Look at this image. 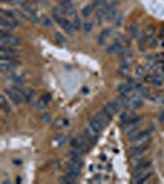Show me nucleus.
<instances>
[{"instance_id": "nucleus-1", "label": "nucleus", "mask_w": 164, "mask_h": 184, "mask_svg": "<svg viewBox=\"0 0 164 184\" xmlns=\"http://www.w3.org/2000/svg\"><path fill=\"white\" fill-rule=\"evenodd\" d=\"M152 174V171L149 166H143L136 168L133 173V183H143L148 179Z\"/></svg>"}, {"instance_id": "nucleus-2", "label": "nucleus", "mask_w": 164, "mask_h": 184, "mask_svg": "<svg viewBox=\"0 0 164 184\" xmlns=\"http://www.w3.org/2000/svg\"><path fill=\"white\" fill-rule=\"evenodd\" d=\"M21 43V41L14 37L11 34H6V36H1L0 37V44L1 47H8V48H15L16 45H19Z\"/></svg>"}, {"instance_id": "nucleus-3", "label": "nucleus", "mask_w": 164, "mask_h": 184, "mask_svg": "<svg viewBox=\"0 0 164 184\" xmlns=\"http://www.w3.org/2000/svg\"><path fill=\"white\" fill-rule=\"evenodd\" d=\"M149 140H150V134L148 131H141L137 138L131 140V144L132 146H142V145H147Z\"/></svg>"}, {"instance_id": "nucleus-4", "label": "nucleus", "mask_w": 164, "mask_h": 184, "mask_svg": "<svg viewBox=\"0 0 164 184\" xmlns=\"http://www.w3.org/2000/svg\"><path fill=\"white\" fill-rule=\"evenodd\" d=\"M17 65V61H15L13 58L11 59H3L0 60V70L3 72H8V71L14 70Z\"/></svg>"}, {"instance_id": "nucleus-5", "label": "nucleus", "mask_w": 164, "mask_h": 184, "mask_svg": "<svg viewBox=\"0 0 164 184\" xmlns=\"http://www.w3.org/2000/svg\"><path fill=\"white\" fill-rule=\"evenodd\" d=\"M143 106V99L141 98L139 96H134V95H131L128 97V102L126 104L125 108L127 109H134V108H139Z\"/></svg>"}, {"instance_id": "nucleus-6", "label": "nucleus", "mask_w": 164, "mask_h": 184, "mask_svg": "<svg viewBox=\"0 0 164 184\" xmlns=\"http://www.w3.org/2000/svg\"><path fill=\"white\" fill-rule=\"evenodd\" d=\"M89 144L87 138H83V136H76L74 141H73V147H76L79 150H82L83 152H87L89 150Z\"/></svg>"}, {"instance_id": "nucleus-7", "label": "nucleus", "mask_w": 164, "mask_h": 184, "mask_svg": "<svg viewBox=\"0 0 164 184\" xmlns=\"http://www.w3.org/2000/svg\"><path fill=\"white\" fill-rule=\"evenodd\" d=\"M147 151H148V147L146 145H142V146H132L131 150L128 151V154H130V156L132 158H138V157H142Z\"/></svg>"}, {"instance_id": "nucleus-8", "label": "nucleus", "mask_w": 164, "mask_h": 184, "mask_svg": "<svg viewBox=\"0 0 164 184\" xmlns=\"http://www.w3.org/2000/svg\"><path fill=\"white\" fill-rule=\"evenodd\" d=\"M139 123H141V119H139V118H134L133 120H131V122H128V123L123 124V130H125V133L128 135L130 133L134 131L136 129H138Z\"/></svg>"}, {"instance_id": "nucleus-9", "label": "nucleus", "mask_w": 164, "mask_h": 184, "mask_svg": "<svg viewBox=\"0 0 164 184\" xmlns=\"http://www.w3.org/2000/svg\"><path fill=\"white\" fill-rule=\"evenodd\" d=\"M17 50L14 49V48H8V47H1L0 49V57L3 59H11L15 55H17Z\"/></svg>"}, {"instance_id": "nucleus-10", "label": "nucleus", "mask_w": 164, "mask_h": 184, "mask_svg": "<svg viewBox=\"0 0 164 184\" xmlns=\"http://www.w3.org/2000/svg\"><path fill=\"white\" fill-rule=\"evenodd\" d=\"M119 108H120V103L117 102V101H116V102H110V103L105 104L104 112L107 114L109 117H112L114 114L119 111Z\"/></svg>"}, {"instance_id": "nucleus-11", "label": "nucleus", "mask_w": 164, "mask_h": 184, "mask_svg": "<svg viewBox=\"0 0 164 184\" xmlns=\"http://www.w3.org/2000/svg\"><path fill=\"white\" fill-rule=\"evenodd\" d=\"M98 133L99 131H96L94 128H91L89 125V127L85 129V138L88 139V141L90 142V144H95L96 142V140H98Z\"/></svg>"}, {"instance_id": "nucleus-12", "label": "nucleus", "mask_w": 164, "mask_h": 184, "mask_svg": "<svg viewBox=\"0 0 164 184\" xmlns=\"http://www.w3.org/2000/svg\"><path fill=\"white\" fill-rule=\"evenodd\" d=\"M117 90H119L120 95H125V96H128V97H130V96L132 95L133 85L130 84V82H127V84H121Z\"/></svg>"}, {"instance_id": "nucleus-13", "label": "nucleus", "mask_w": 164, "mask_h": 184, "mask_svg": "<svg viewBox=\"0 0 164 184\" xmlns=\"http://www.w3.org/2000/svg\"><path fill=\"white\" fill-rule=\"evenodd\" d=\"M22 13H24V15L26 16V18H27V20H31L32 22H37V16H36L35 11H33V9L31 8L30 5H27V4H26V5L24 6Z\"/></svg>"}, {"instance_id": "nucleus-14", "label": "nucleus", "mask_w": 164, "mask_h": 184, "mask_svg": "<svg viewBox=\"0 0 164 184\" xmlns=\"http://www.w3.org/2000/svg\"><path fill=\"white\" fill-rule=\"evenodd\" d=\"M94 118H95L103 127H106L107 123L110 122V118H111V117H109L105 112H98V113L94 114Z\"/></svg>"}, {"instance_id": "nucleus-15", "label": "nucleus", "mask_w": 164, "mask_h": 184, "mask_svg": "<svg viewBox=\"0 0 164 184\" xmlns=\"http://www.w3.org/2000/svg\"><path fill=\"white\" fill-rule=\"evenodd\" d=\"M14 29H15V27H13L11 25H9V24L5 22V21H1V22H0V33H1V36L11 34V31Z\"/></svg>"}, {"instance_id": "nucleus-16", "label": "nucleus", "mask_w": 164, "mask_h": 184, "mask_svg": "<svg viewBox=\"0 0 164 184\" xmlns=\"http://www.w3.org/2000/svg\"><path fill=\"white\" fill-rule=\"evenodd\" d=\"M107 11H109V5H103L101 8L98 9V11H96V20H98V22H100L104 17H106Z\"/></svg>"}, {"instance_id": "nucleus-17", "label": "nucleus", "mask_w": 164, "mask_h": 184, "mask_svg": "<svg viewBox=\"0 0 164 184\" xmlns=\"http://www.w3.org/2000/svg\"><path fill=\"white\" fill-rule=\"evenodd\" d=\"M110 33H111V29H103L101 33H100L99 37H98V44H99V45H103V44L106 42V38L110 36Z\"/></svg>"}, {"instance_id": "nucleus-18", "label": "nucleus", "mask_w": 164, "mask_h": 184, "mask_svg": "<svg viewBox=\"0 0 164 184\" xmlns=\"http://www.w3.org/2000/svg\"><path fill=\"white\" fill-rule=\"evenodd\" d=\"M0 106L1 108L5 111V112H10L11 111V106H10V102H8V99L5 98V96H0Z\"/></svg>"}, {"instance_id": "nucleus-19", "label": "nucleus", "mask_w": 164, "mask_h": 184, "mask_svg": "<svg viewBox=\"0 0 164 184\" xmlns=\"http://www.w3.org/2000/svg\"><path fill=\"white\" fill-rule=\"evenodd\" d=\"M65 176H68L69 178L76 181V179L79 178V171L74 170V168H71V167H67V170H65Z\"/></svg>"}, {"instance_id": "nucleus-20", "label": "nucleus", "mask_w": 164, "mask_h": 184, "mask_svg": "<svg viewBox=\"0 0 164 184\" xmlns=\"http://www.w3.org/2000/svg\"><path fill=\"white\" fill-rule=\"evenodd\" d=\"M122 48H123V47L121 45V43L116 42V43H114V44H111V45L107 48V50H106V52H107V53H110V54H111V53H119Z\"/></svg>"}, {"instance_id": "nucleus-21", "label": "nucleus", "mask_w": 164, "mask_h": 184, "mask_svg": "<svg viewBox=\"0 0 164 184\" xmlns=\"http://www.w3.org/2000/svg\"><path fill=\"white\" fill-rule=\"evenodd\" d=\"M134 118H137V117H136L133 113H123L122 115H121V120H122L123 124H126V123L133 120Z\"/></svg>"}, {"instance_id": "nucleus-22", "label": "nucleus", "mask_w": 164, "mask_h": 184, "mask_svg": "<svg viewBox=\"0 0 164 184\" xmlns=\"http://www.w3.org/2000/svg\"><path fill=\"white\" fill-rule=\"evenodd\" d=\"M89 125L91 128H94V129H95L96 131H100V130H101V129L104 128L103 125H101V124H100V123H99V122H98V120H96V119H95V118H94V117H93V118L90 119Z\"/></svg>"}, {"instance_id": "nucleus-23", "label": "nucleus", "mask_w": 164, "mask_h": 184, "mask_svg": "<svg viewBox=\"0 0 164 184\" xmlns=\"http://www.w3.org/2000/svg\"><path fill=\"white\" fill-rule=\"evenodd\" d=\"M68 125H69V122L67 119H64V118H59L58 120L54 122V127L56 128H65Z\"/></svg>"}, {"instance_id": "nucleus-24", "label": "nucleus", "mask_w": 164, "mask_h": 184, "mask_svg": "<svg viewBox=\"0 0 164 184\" xmlns=\"http://www.w3.org/2000/svg\"><path fill=\"white\" fill-rule=\"evenodd\" d=\"M67 141V139H65V136L64 135H58V136H56L54 138V141H53V144L57 146V147H59V146H62V145H64V142Z\"/></svg>"}, {"instance_id": "nucleus-25", "label": "nucleus", "mask_w": 164, "mask_h": 184, "mask_svg": "<svg viewBox=\"0 0 164 184\" xmlns=\"http://www.w3.org/2000/svg\"><path fill=\"white\" fill-rule=\"evenodd\" d=\"M138 31H139V26H138V24L137 22H133V24H131V26L128 27V32L132 34V36H136V34H138Z\"/></svg>"}, {"instance_id": "nucleus-26", "label": "nucleus", "mask_w": 164, "mask_h": 184, "mask_svg": "<svg viewBox=\"0 0 164 184\" xmlns=\"http://www.w3.org/2000/svg\"><path fill=\"white\" fill-rule=\"evenodd\" d=\"M93 9H94L93 4H91V5H87V6H84V9H83V11H82V15H83L84 17H89V15L93 13Z\"/></svg>"}, {"instance_id": "nucleus-27", "label": "nucleus", "mask_w": 164, "mask_h": 184, "mask_svg": "<svg viewBox=\"0 0 164 184\" xmlns=\"http://www.w3.org/2000/svg\"><path fill=\"white\" fill-rule=\"evenodd\" d=\"M40 21H41L42 25H45L46 27H51V26H52V21H51L47 16H41V20H40Z\"/></svg>"}, {"instance_id": "nucleus-28", "label": "nucleus", "mask_w": 164, "mask_h": 184, "mask_svg": "<svg viewBox=\"0 0 164 184\" xmlns=\"http://www.w3.org/2000/svg\"><path fill=\"white\" fill-rule=\"evenodd\" d=\"M33 97H35V92L31 90V91H27V92H25V101L26 102H32V99H33Z\"/></svg>"}, {"instance_id": "nucleus-29", "label": "nucleus", "mask_w": 164, "mask_h": 184, "mask_svg": "<svg viewBox=\"0 0 164 184\" xmlns=\"http://www.w3.org/2000/svg\"><path fill=\"white\" fill-rule=\"evenodd\" d=\"M72 24H73L74 29H80V27H82V21L79 20V17H75L74 20H72Z\"/></svg>"}, {"instance_id": "nucleus-30", "label": "nucleus", "mask_w": 164, "mask_h": 184, "mask_svg": "<svg viewBox=\"0 0 164 184\" xmlns=\"http://www.w3.org/2000/svg\"><path fill=\"white\" fill-rule=\"evenodd\" d=\"M128 72H130L128 66H125V65H122V66H121V68L119 69V74H120V75H123V76H126V75H128Z\"/></svg>"}, {"instance_id": "nucleus-31", "label": "nucleus", "mask_w": 164, "mask_h": 184, "mask_svg": "<svg viewBox=\"0 0 164 184\" xmlns=\"http://www.w3.org/2000/svg\"><path fill=\"white\" fill-rule=\"evenodd\" d=\"M91 29H93V22L91 21H87L84 24V31H85V33H89Z\"/></svg>"}, {"instance_id": "nucleus-32", "label": "nucleus", "mask_w": 164, "mask_h": 184, "mask_svg": "<svg viewBox=\"0 0 164 184\" xmlns=\"http://www.w3.org/2000/svg\"><path fill=\"white\" fill-rule=\"evenodd\" d=\"M153 33H154V29L153 27H148L144 32V37L146 38H149V37H153Z\"/></svg>"}, {"instance_id": "nucleus-33", "label": "nucleus", "mask_w": 164, "mask_h": 184, "mask_svg": "<svg viewBox=\"0 0 164 184\" xmlns=\"http://www.w3.org/2000/svg\"><path fill=\"white\" fill-rule=\"evenodd\" d=\"M104 4H105V0H94L93 6H94V8H101Z\"/></svg>"}, {"instance_id": "nucleus-34", "label": "nucleus", "mask_w": 164, "mask_h": 184, "mask_svg": "<svg viewBox=\"0 0 164 184\" xmlns=\"http://www.w3.org/2000/svg\"><path fill=\"white\" fill-rule=\"evenodd\" d=\"M46 103H47V102H45V101H43L42 98H40V101H38V102L35 104V107H36V108H45Z\"/></svg>"}, {"instance_id": "nucleus-35", "label": "nucleus", "mask_w": 164, "mask_h": 184, "mask_svg": "<svg viewBox=\"0 0 164 184\" xmlns=\"http://www.w3.org/2000/svg\"><path fill=\"white\" fill-rule=\"evenodd\" d=\"M144 71H146V69H143V68H137V70H136V75H137L138 77H142V76L144 75Z\"/></svg>"}, {"instance_id": "nucleus-36", "label": "nucleus", "mask_w": 164, "mask_h": 184, "mask_svg": "<svg viewBox=\"0 0 164 184\" xmlns=\"http://www.w3.org/2000/svg\"><path fill=\"white\" fill-rule=\"evenodd\" d=\"M11 1L17 6H25L26 5V0H11Z\"/></svg>"}, {"instance_id": "nucleus-37", "label": "nucleus", "mask_w": 164, "mask_h": 184, "mask_svg": "<svg viewBox=\"0 0 164 184\" xmlns=\"http://www.w3.org/2000/svg\"><path fill=\"white\" fill-rule=\"evenodd\" d=\"M56 38H57V41L60 43L64 42V38H63V36L60 34V33H56Z\"/></svg>"}, {"instance_id": "nucleus-38", "label": "nucleus", "mask_w": 164, "mask_h": 184, "mask_svg": "<svg viewBox=\"0 0 164 184\" xmlns=\"http://www.w3.org/2000/svg\"><path fill=\"white\" fill-rule=\"evenodd\" d=\"M42 120H43V122H51V115H49V114H43Z\"/></svg>"}, {"instance_id": "nucleus-39", "label": "nucleus", "mask_w": 164, "mask_h": 184, "mask_svg": "<svg viewBox=\"0 0 164 184\" xmlns=\"http://www.w3.org/2000/svg\"><path fill=\"white\" fill-rule=\"evenodd\" d=\"M42 99H43V101H45V102H48V101H49V99H51V96H49V95H45V96H43V97H42Z\"/></svg>"}, {"instance_id": "nucleus-40", "label": "nucleus", "mask_w": 164, "mask_h": 184, "mask_svg": "<svg viewBox=\"0 0 164 184\" xmlns=\"http://www.w3.org/2000/svg\"><path fill=\"white\" fill-rule=\"evenodd\" d=\"M159 118H161V122H164V111L161 113V115H159Z\"/></svg>"}]
</instances>
